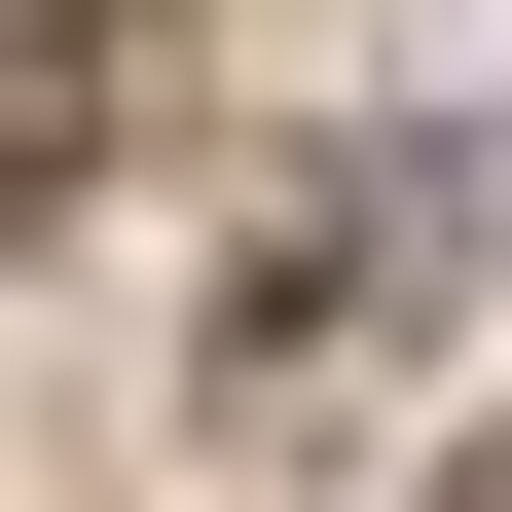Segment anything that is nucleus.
<instances>
[{"label":"nucleus","instance_id":"f257e3e1","mask_svg":"<svg viewBox=\"0 0 512 512\" xmlns=\"http://www.w3.org/2000/svg\"><path fill=\"white\" fill-rule=\"evenodd\" d=\"M110 110H147V0H0V220L110 183Z\"/></svg>","mask_w":512,"mask_h":512},{"label":"nucleus","instance_id":"f03ea898","mask_svg":"<svg viewBox=\"0 0 512 512\" xmlns=\"http://www.w3.org/2000/svg\"><path fill=\"white\" fill-rule=\"evenodd\" d=\"M476 512H512V476H476Z\"/></svg>","mask_w":512,"mask_h":512}]
</instances>
